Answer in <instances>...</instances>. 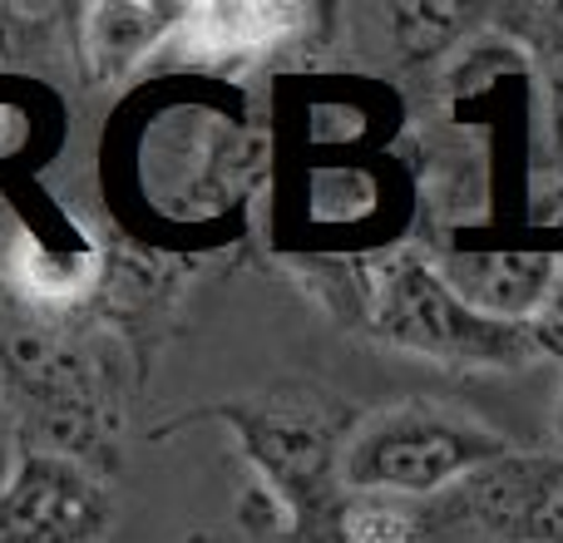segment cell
I'll return each mask as SVG.
<instances>
[{
	"label": "cell",
	"mask_w": 563,
	"mask_h": 543,
	"mask_svg": "<svg viewBox=\"0 0 563 543\" xmlns=\"http://www.w3.org/2000/svg\"><path fill=\"white\" fill-rule=\"evenodd\" d=\"M376 331L400 351L460 370H525L544 356L563 361L559 321H505L470 307L426 263H396L380 281Z\"/></svg>",
	"instance_id": "obj_1"
},
{
	"label": "cell",
	"mask_w": 563,
	"mask_h": 543,
	"mask_svg": "<svg viewBox=\"0 0 563 543\" xmlns=\"http://www.w3.org/2000/svg\"><path fill=\"white\" fill-rule=\"evenodd\" d=\"M499 430L440 406H396L366 420L341 450V485L346 495H396V499H440L475 469L509 455Z\"/></svg>",
	"instance_id": "obj_2"
},
{
	"label": "cell",
	"mask_w": 563,
	"mask_h": 543,
	"mask_svg": "<svg viewBox=\"0 0 563 543\" xmlns=\"http://www.w3.org/2000/svg\"><path fill=\"white\" fill-rule=\"evenodd\" d=\"M435 505L495 543H563V455L509 450Z\"/></svg>",
	"instance_id": "obj_3"
},
{
	"label": "cell",
	"mask_w": 563,
	"mask_h": 543,
	"mask_svg": "<svg viewBox=\"0 0 563 543\" xmlns=\"http://www.w3.org/2000/svg\"><path fill=\"white\" fill-rule=\"evenodd\" d=\"M238 425L247 430V450L267 469V479L297 505V514L311 519V529L327 524V534H336L341 505L331 499V475L341 479V459L331 455L341 440V420L321 415V400H297V406L273 400L263 410H238Z\"/></svg>",
	"instance_id": "obj_4"
},
{
	"label": "cell",
	"mask_w": 563,
	"mask_h": 543,
	"mask_svg": "<svg viewBox=\"0 0 563 543\" xmlns=\"http://www.w3.org/2000/svg\"><path fill=\"white\" fill-rule=\"evenodd\" d=\"M109 495L65 455H25L0 485V543H99Z\"/></svg>",
	"instance_id": "obj_5"
},
{
	"label": "cell",
	"mask_w": 563,
	"mask_h": 543,
	"mask_svg": "<svg viewBox=\"0 0 563 543\" xmlns=\"http://www.w3.org/2000/svg\"><path fill=\"white\" fill-rule=\"evenodd\" d=\"M297 5H188L184 20L174 25V45L184 59H223V55H247L287 40L301 25Z\"/></svg>",
	"instance_id": "obj_6"
},
{
	"label": "cell",
	"mask_w": 563,
	"mask_h": 543,
	"mask_svg": "<svg viewBox=\"0 0 563 543\" xmlns=\"http://www.w3.org/2000/svg\"><path fill=\"white\" fill-rule=\"evenodd\" d=\"M178 20H184V10H164V5H99L89 15V35H85L95 75L129 69L144 49H154L158 40L174 35Z\"/></svg>",
	"instance_id": "obj_7"
},
{
	"label": "cell",
	"mask_w": 563,
	"mask_h": 543,
	"mask_svg": "<svg viewBox=\"0 0 563 543\" xmlns=\"http://www.w3.org/2000/svg\"><path fill=\"white\" fill-rule=\"evenodd\" d=\"M416 543H495V539H485L479 529H470V524H460V519H450L445 509L435 505V499H426V529H420Z\"/></svg>",
	"instance_id": "obj_8"
},
{
	"label": "cell",
	"mask_w": 563,
	"mask_h": 543,
	"mask_svg": "<svg viewBox=\"0 0 563 543\" xmlns=\"http://www.w3.org/2000/svg\"><path fill=\"white\" fill-rule=\"evenodd\" d=\"M0 479H5V415H0Z\"/></svg>",
	"instance_id": "obj_9"
},
{
	"label": "cell",
	"mask_w": 563,
	"mask_h": 543,
	"mask_svg": "<svg viewBox=\"0 0 563 543\" xmlns=\"http://www.w3.org/2000/svg\"><path fill=\"white\" fill-rule=\"evenodd\" d=\"M554 435H559V455H563V396H559V420H554Z\"/></svg>",
	"instance_id": "obj_10"
}]
</instances>
